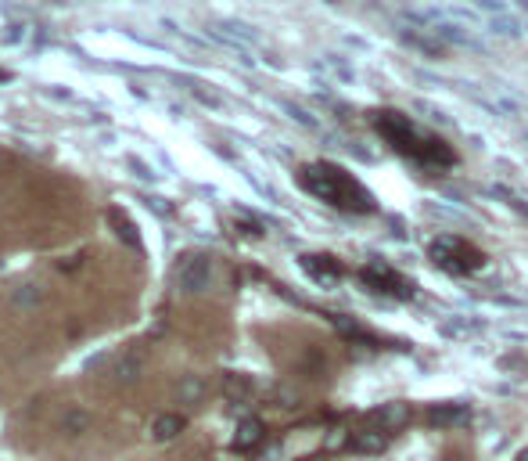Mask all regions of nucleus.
Listing matches in <instances>:
<instances>
[{"label":"nucleus","instance_id":"obj_1","mask_svg":"<svg viewBox=\"0 0 528 461\" xmlns=\"http://www.w3.org/2000/svg\"><path fill=\"white\" fill-rule=\"evenodd\" d=\"M370 130L385 141V148L392 155H399L410 170L424 173V177H446L460 166V152L453 148L450 137H442L439 130L424 126L421 119L399 112V108H374L370 115Z\"/></svg>","mask_w":528,"mask_h":461},{"label":"nucleus","instance_id":"obj_2","mask_svg":"<svg viewBox=\"0 0 528 461\" xmlns=\"http://www.w3.org/2000/svg\"><path fill=\"white\" fill-rule=\"evenodd\" d=\"M298 188L305 195H313L316 202L338 209V213H349V217H374L381 206H378V195L352 173L345 170L341 162H331V159H316V162H305L298 166L295 173Z\"/></svg>","mask_w":528,"mask_h":461},{"label":"nucleus","instance_id":"obj_3","mask_svg":"<svg viewBox=\"0 0 528 461\" xmlns=\"http://www.w3.org/2000/svg\"><path fill=\"white\" fill-rule=\"evenodd\" d=\"M428 260H432L439 271L453 274V278H471V274H478V271L489 263V256H486L475 242H468L464 235H439V238L428 245Z\"/></svg>","mask_w":528,"mask_h":461},{"label":"nucleus","instance_id":"obj_4","mask_svg":"<svg viewBox=\"0 0 528 461\" xmlns=\"http://www.w3.org/2000/svg\"><path fill=\"white\" fill-rule=\"evenodd\" d=\"M180 429H184V419H177V415H162V419H155L151 437H155V440H173Z\"/></svg>","mask_w":528,"mask_h":461},{"label":"nucleus","instance_id":"obj_5","mask_svg":"<svg viewBox=\"0 0 528 461\" xmlns=\"http://www.w3.org/2000/svg\"><path fill=\"white\" fill-rule=\"evenodd\" d=\"M86 426H90V415H86V411H72V415L65 419V433H68V437L86 433Z\"/></svg>","mask_w":528,"mask_h":461}]
</instances>
